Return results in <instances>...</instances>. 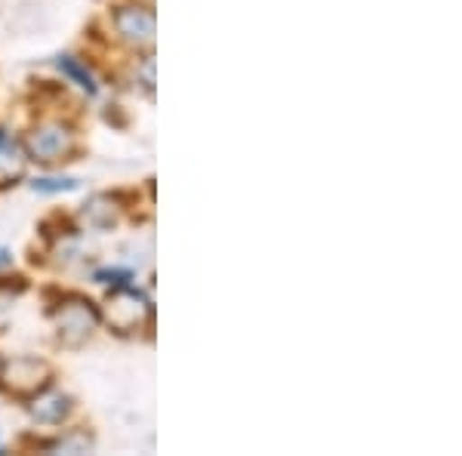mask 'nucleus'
Returning a JSON list of instances; mask_svg holds the SVG:
<instances>
[{
  "label": "nucleus",
  "mask_w": 462,
  "mask_h": 456,
  "mask_svg": "<svg viewBox=\"0 0 462 456\" xmlns=\"http://www.w3.org/2000/svg\"><path fill=\"white\" fill-rule=\"evenodd\" d=\"M4 383L19 395H34L50 383V368L37 358H16L4 368Z\"/></svg>",
  "instance_id": "nucleus-5"
},
{
  "label": "nucleus",
  "mask_w": 462,
  "mask_h": 456,
  "mask_svg": "<svg viewBox=\"0 0 462 456\" xmlns=\"http://www.w3.org/2000/svg\"><path fill=\"white\" fill-rule=\"evenodd\" d=\"M115 28L133 47H152L154 43V13L148 6H121L115 13Z\"/></svg>",
  "instance_id": "nucleus-4"
},
{
  "label": "nucleus",
  "mask_w": 462,
  "mask_h": 456,
  "mask_svg": "<svg viewBox=\"0 0 462 456\" xmlns=\"http://www.w3.org/2000/svg\"><path fill=\"white\" fill-rule=\"evenodd\" d=\"M22 163L19 145L13 142V136L6 130H0V173H16Z\"/></svg>",
  "instance_id": "nucleus-9"
},
{
  "label": "nucleus",
  "mask_w": 462,
  "mask_h": 456,
  "mask_svg": "<svg viewBox=\"0 0 462 456\" xmlns=\"http://www.w3.org/2000/svg\"><path fill=\"white\" fill-rule=\"evenodd\" d=\"M96 324H99V312L87 299H69L62 309L56 312V330L65 346H80L93 336Z\"/></svg>",
  "instance_id": "nucleus-1"
},
{
  "label": "nucleus",
  "mask_w": 462,
  "mask_h": 456,
  "mask_svg": "<svg viewBox=\"0 0 462 456\" xmlns=\"http://www.w3.org/2000/svg\"><path fill=\"white\" fill-rule=\"evenodd\" d=\"M71 145H74V136L69 126H62V124H41L34 133H28V142H25L28 154L41 163L62 161L65 154L71 152Z\"/></svg>",
  "instance_id": "nucleus-2"
},
{
  "label": "nucleus",
  "mask_w": 462,
  "mask_h": 456,
  "mask_svg": "<svg viewBox=\"0 0 462 456\" xmlns=\"http://www.w3.org/2000/svg\"><path fill=\"white\" fill-rule=\"evenodd\" d=\"M32 189H34V191H41V194L78 191V189H80V182H78L74 176H41V179H34V182H32Z\"/></svg>",
  "instance_id": "nucleus-10"
},
{
  "label": "nucleus",
  "mask_w": 462,
  "mask_h": 456,
  "mask_svg": "<svg viewBox=\"0 0 462 456\" xmlns=\"http://www.w3.org/2000/svg\"><path fill=\"white\" fill-rule=\"evenodd\" d=\"M130 278H133L130 272H99V275H96V281L115 284V287H126V281H130Z\"/></svg>",
  "instance_id": "nucleus-11"
},
{
  "label": "nucleus",
  "mask_w": 462,
  "mask_h": 456,
  "mask_svg": "<svg viewBox=\"0 0 462 456\" xmlns=\"http://www.w3.org/2000/svg\"><path fill=\"white\" fill-rule=\"evenodd\" d=\"M148 315V299L143 293L130 287H117L115 293L108 296V309H106V318L111 327H117L121 333L133 330L139 327V321Z\"/></svg>",
  "instance_id": "nucleus-3"
},
{
  "label": "nucleus",
  "mask_w": 462,
  "mask_h": 456,
  "mask_svg": "<svg viewBox=\"0 0 462 456\" xmlns=\"http://www.w3.org/2000/svg\"><path fill=\"white\" fill-rule=\"evenodd\" d=\"M32 416L37 423H50V425H56V423H62L65 416L71 414V398L69 395H62V392H41L37 398L32 401Z\"/></svg>",
  "instance_id": "nucleus-6"
},
{
  "label": "nucleus",
  "mask_w": 462,
  "mask_h": 456,
  "mask_svg": "<svg viewBox=\"0 0 462 456\" xmlns=\"http://www.w3.org/2000/svg\"><path fill=\"white\" fill-rule=\"evenodd\" d=\"M0 265H10V250H4V247H0Z\"/></svg>",
  "instance_id": "nucleus-12"
},
{
  "label": "nucleus",
  "mask_w": 462,
  "mask_h": 456,
  "mask_svg": "<svg viewBox=\"0 0 462 456\" xmlns=\"http://www.w3.org/2000/svg\"><path fill=\"white\" fill-rule=\"evenodd\" d=\"M84 219L93 228L115 226V222H117V210H115V204H111V198H106V194H96V198L84 207Z\"/></svg>",
  "instance_id": "nucleus-8"
},
{
  "label": "nucleus",
  "mask_w": 462,
  "mask_h": 456,
  "mask_svg": "<svg viewBox=\"0 0 462 456\" xmlns=\"http://www.w3.org/2000/svg\"><path fill=\"white\" fill-rule=\"evenodd\" d=\"M56 65H59V71H62L65 78H71L74 84L84 89L87 96H96V93H99V87H96V78L89 74L87 65H80L74 56H59V59H56Z\"/></svg>",
  "instance_id": "nucleus-7"
}]
</instances>
